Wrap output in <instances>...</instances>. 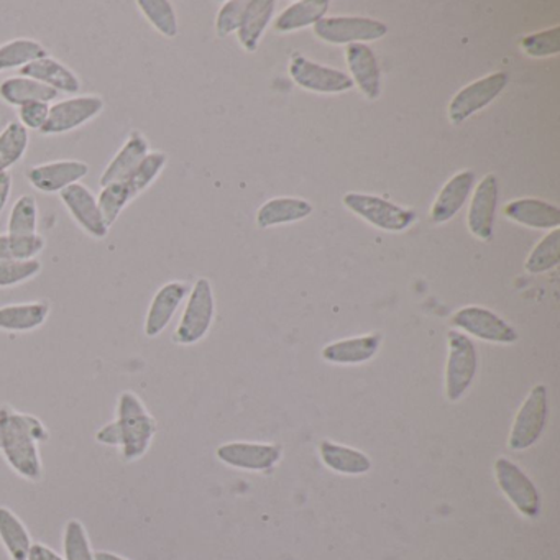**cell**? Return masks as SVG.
Masks as SVG:
<instances>
[{
  "instance_id": "cell-1",
  "label": "cell",
  "mask_w": 560,
  "mask_h": 560,
  "mask_svg": "<svg viewBox=\"0 0 560 560\" xmlns=\"http://www.w3.org/2000/svg\"><path fill=\"white\" fill-rule=\"evenodd\" d=\"M48 439L50 432L40 419L9 406L0 408V452L12 470L25 480L38 481L44 475L38 445Z\"/></svg>"
},
{
  "instance_id": "cell-2",
  "label": "cell",
  "mask_w": 560,
  "mask_h": 560,
  "mask_svg": "<svg viewBox=\"0 0 560 560\" xmlns=\"http://www.w3.org/2000/svg\"><path fill=\"white\" fill-rule=\"evenodd\" d=\"M156 431V419L150 415L139 395L124 392L117 399L116 419L96 432V441L120 448L124 460L130 464L140 460L150 451Z\"/></svg>"
},
{
  "instance_id": "cell-3",
  "label": "cell",
  "mask_w": 560,
  "mask_h": 560,
  "mask_svg": "<svg viewBox=\"0 0 560 560\" xmlns=\"http://www.w3.org/2000/svg\"><path fill=\"white\" fill-rule=\"evenodd\" d=\"M215 301L211 281L199 278L188 294V303L176 326L175 340L178 346H195L208 336L214 320Z\"/></svg>"
},
{
  "instance_id": "cell-4",
  "label": "cell",
  "mask_w": 560,
  "mask_h": 560,
  "mask_svg": "<svg viewBox=\"0 0 560 560\" xmlns=\"http://www.w3.org/2000/svg\"><path fill=\"white\" fill-rule=\"evenodd\" d=\"M448 357L445 366V395L458 401L470 388L477 373L478 357L474 342L464 334L451 330L447 336Z\"/></svg>"
},
{
  "instance_id": "cell-5",
  "label": "cell",
  "mask_w": 560,
  "mask_h": 560,
  "mask_svg": "<svg viewBox=\"0 0 560 560\" xmlns=\"http://www.w3.org/2000/svg\"><path fill=\"white\" fill-rule=\"evenodd\" d=\"M549 416V401H547V388L544 385H536L530 389L527 398L521 405L516 418H514L513 428L510 432L511 451H527L533 447L547 424Z\"/></svg>"
},
{
  "instance_id": "cell-6",
  "label": "cell",
  "mask_w": 560,
  "mask_h": 560,
  "mask_svg": "<svg viewBox=\"0 0 560 560\" xmlns=\"http://www.w3.org/2000/svg\"><path fill=\"white\" fill-rule=\"evenodd\" d=\"M106 103L96 94H77L58 101L50 106L47 126L40 130L42 136H63L86 126L103 113Z\"/></svg>"
},
{
  "instance_id": "cell-7",
  "label": "cell",
  "mask_w": 560,
  "mask_h": 560,
  "mask_svg": "<svg viewBox=\"0 0 560 560\" xmlns=\"http://www.w3.org/2000/svg\"><path fill=\"white\" fill-rule=\"evenodd\" d=\"M343 205L360 218L365 219L369 224L375 225L382 231L402 232L411 228L416 221L415 212L401 208L395 202L378 198V196L347 192L343 196Z\"/></svg>"
},
{
  "instance_id": "cell-8",
  "label": "cell",
  "mask_w": 560,
  "mask_h": 560,
  "mask_svg": "<svg viewBox=\"0 0 560 560\" xmlns=\"http://www.w3.org/2000/svg\"><path fill=\"white\" fill-rule=\"evenodd\" d=\"M494 477L504 497L523 516L534 517L540 513V497L536 485L510 458L500 457L494 462Z\"/></svg>"
},
{
  "instance_id": "cell-9",
  "label": "cell",
  "mask_w": 560,
  "mask_h": 560,
  "mask_svg": "<svg viewBox=\"0 0 560 560\" xmlns=\"http://www.w3.org/2000/svg\"><path fill=\"white\" fill-rule=\"evenodd\" d=\"M313 27L317 38L334 45L365 44L388 34L383 22L369 18H324Z\"/></svg>"
},
{
  "instance_id": "cell-10",
  "label": "cell",
  "mask_w": 560,
  "mask_h": 560,
  "mask_svg": "<svg viewBox=\"0 0 560 560\" xmlns=\"http://www.w3.org/2000/svg\"><path fill=\"white\" fill-rule=\"evenodd\" d=\"M508 84L506 73L488 74L475 83L468 84L464 90L455 94L454 100L448 104V119L452 126H460L468 117L477 114L478 110L490 106Z\"/></svg>"
},
{
  "instance_id": "cell-11",
  "label": "cell",
  "mask_w": 560,
  "mask_h": 560,
  "mask_svg": "<svg viewBox=\"0 0 560 560\" xmlns=\"http://www.w3.org/2000/svg\"><path fill=\"white\" fill-rule=\"evenodd\" d=\"M90 175V165L81 160H57V162L34 165L25 173L32 188L44 195H60L70 186L81 183Z\"/></svg>"
},
{
  "instance_id": "cell-12",
  "label": "cell",
  "mask_w": 560,
  "mask_h": 560,
  "mask_svg": "<svg viewBox=\"0 0 560 560\" xmlns=\"http://www.w3.org/2000/svg\"><path fill=\"white\" fill-rule=\"evenodd\" d=\"M290 77L298 86L313 93L337 94L352 90L353 81L349 74L334 68L314 63L301 55H294L290 63Z\"/></svg>"
},
{
  "instance_id": "cell-13",
  "label": "cell",
  "mask_w": 560,
  "mask_h": 560,
  "mask_svg": "<svg viewBox=\"0 0 560 560\" xmlns=\"http://www.w3.org/2000/svg\"><path fill=\"white\" fill-rule=\"evenodd\" d=\"M452 324L470 336L494 343H513L520 339L516 330L493 311L480 306L462 307L452 317Z\"/></svg>"
},
{
  "instance_id": "cell-14",
  "label": "cell",
  "mask_w": 560,
  "mask_h": 560,
  "mask_svg": "<svg viewBox=\"0 0 560 560\" xmlns=\"http://www.w3.org/2000/svg\"><path fill=\"white\" fill-rule=\"evenodd\" d=\"M61 202L70 212L73 221L86 232L90 237L103 241L109 234V225L104 221L103 212L97 205V196L83 183L70 186L60 192Z\"/></svg>"
},
{
  "instance_id": "cell-15",
  "label": "cell",
  "mask_w": 560,
  "mask_h": 560,
  "mask_svg": "<svg viewBox=\"0 0 560 560\" xmlns=\"http://www.w3.org/2000/svg\"><path fill=\"white\" fill-rule=\"evenodd\" d=\"M189 291L191 290H189L188 283H183V281H168L156 291L149 311H147L145 324H143V332L149 339H155L160 334L165 332L166 327L175 317L176 311L188 298Z\"/></svg>"
},
{
  "instance_id": "cell-16",
  "label": "cell",
  "mask_w": 560,
  "mask_h": 560,
  "mask_svg": "<svg viewBox=\"0 0 560 560\" xmlns=\"http://www.w3.org/2000/svg\"><path fill=\"white\" fill-rule=\"evenodd\" d=\"M219 460L241 470L261 471L273 467L281 458V448L271 444L228 442L215 451Z\"/></svg>"
},
{
  "instance_id": "cell-17",
  "label": "cell",
  "mask_w": 560,
  "mask_h": 560,
  "mask_svg": "<svg viewBox=\"0 0 560 560\" xmlns=\"http://www.w3.org/2000/svg\"><path fill=\"white\" fill-rule=\"evenodd\" d=\"M498 205V179L487 175L471 196L468 209V229L480 241H491L494 229V214Z\"/></svg>"
},
{
  "instance_id": "cell-18",
  "label": "cell",
  "mask_w": 560,
  "mask_h": 560,
  "mask_svg": "<svg viewBox=\"0 0 560 560\" xmlns=\"http://www.w3.org/2000/svg\"><path fill=\"white\" fill-rule=\"evenodd\" d=\"M152 152L145 133L140 130H132L127 137L124 145L117 150L109 165L104 168L100 178L101 188L114 183H124L130 178L133 172L139 168L140 163Z\"/></svg>"
},
{
  "instance_id": "cell-19",
  "label": "cell",
  "mask_w": 560,
  "mask_h": 560,
  "mask_svg": "<svg viewBox=\"0 0 560 560\" xmlns=\"http://www.w3.org/2000/svg\"><path fill=\"white\" fill-rule=\"evenodd\" d=\"M346 58L353 84H357L370 101L378 100L382 93V74L372 48L366 47L365 44L349 45Z\"/></svg>"
},
{
  "instance_id": "cell-20",
  "label": "cell",
  "mask_w": 560,
  "mask_h": 560,
  "mask_svg": "<svg viewBox=\"0 0 560 560\" xmlns=\"http://www.w3.org/2000/svg\"><path fill=\"white\" fill-rule=\"evenodd\" d=\"M22 77L32 78L45 86L51 88L58 94L63 93L68 96H77L81 91V80L67 65L61 63L57 58L48 57L40 58L34 61L28 67L22 68Z\"/></svg>"
},
{
  "instance_id": "cell-21",
  "label": "cell",
  "mask_w": 560,
  "mask_h": 560,
  "mask_svg": "<svg viewBox=\"0 0 560 560\" xmlns=\"http://www.w3.org/2000/svg\"><path fill=\"white\" fill-rule=\"evenodd\" d=\"M474 185L475 173L471 170H464V172L452 176L435 198L434 206L431 209L432 221L435 224H444V222L451 221L460 211L462 206L467 202Z\"/></svg>"
},
{
  "instance_id": "cell-22",
  "label": "cell",
  "mask_w": 560,
  "mask_h": 560,
  "mask_svg": "<svg viewBox=\"0 0 560 560\" xmlns=\"http://www.w3.org/2000/svg\"><path fill=\"white\" fill-rule=\"evenodd\" d=\"M51 306L48 301L8 304L0 307V330L4 332H32L47 323Z\"/></svg>"
},
{
  "instance_id": "cell-23",
  "label": "cell",
  "mask_w": 560,
  "mask_h": 560,
  "mask_svg": "<svg viewBox=\"0 0 560 560\" xmlns=\"http://www.w3.org/2000/svg\"><path fill=\"white\" fill-rule=\"evenodd\" d=\"M380 343H382L380 334L339 340V342L324 347L323 359L330 363H339V365H359V363L369 362L376 355Z\"/></svg>"
},
{
  "instance_id": "cell-24",
  "label": "cell",
  "mask_w": 560,
  "mask_h": 560,
  "mask_svg": "<svg viewBox=\"0 0 560 560\" xmlns=\"http://www.w3.org/2000/svg\"><path fill=\"white\" fill-rule=\"evenodd\" d=\"M504 214L517 224L530 229H559L560 211L540 199L524 198L504 206Z\"/></svg>"
},
{
  "instance_id": "cell-25",
  "label": "cell",
  "mask_w": 560,
  "mask_h": 560,
  "mask_svg": "<svg viewBox=\"0 0 560 560\" xmlns=\"http://www.w3.org/2000/svg\"><path fill=\"white\" fill-rule=\"evenodd\" d=\"M58 100L57 91L28 77H12L0 83V101L12 107H22L31 103H48Z\"/></svg>"
},
{
  "instance_id": "cell-26",
  "label": "cell",
  "mask_w": 560,
  "mask_h": 560,
  "mask_svg": "<svg viewBox=\"0 0 560 560\" xmlns=\"http://www.w3.org/2000/svg\"><path fill=\"white\" fill-rule=\"evenodd\" d=\"M273 0H248L244 19L237 31L238 42L247 51H255L273 15Z\"/></svg>"
},
{
  "instance_id": "cell-27",
  "label": "cell",
  "mask_w": 560,
  "mask_h": 560,
  "mask_svg": "<svg viewBox=\"0 0 560 560\" xmlns=\"http://www.w3.org/2000/svg\"><path fill=\"white\" fill-rule=\"evenodd\" d=\"M319 454L324 465L337 474L363 475L372 468L369 455L357 451V448L336 444V442H320Z\"/></svg>"
},
{
  "instance_id": "cell-28",
  "label": "cell",
  "mask_w": 560,
  "mask_h": 560,
  "mask_svg": "<svg viewBox=\"0 0 560 560\" xmlns=\"http://www.w3.org/2000/svg\"><path fill=\"white\" fill-rule=\"evenodd\" d=\"M313 212V206L304 199L277 198L261 206L257 214L258 228L267 229L273 225L290 224L301 221Z\"/></svg>"
},
{
  "instance_id": "cell-29",
  "label": "cell",
  "mask_w": 560,
  "mask_h": 560,
  "mask_svg": "<svg viewBox=\"0 0 560 560\" xmlns=\"http://www.w3.org/2000/svg\"><path fill=\"white\" fill-rule=\"evenodd\" d=\"M0 542L12 560H27L34 544L21 517L5 506H0Z\"/></svg>"
},
{
  "instance_id": "cell-30",
  "label": "cell",
  "mask_w": 560,
  "mask_h": 560,
  "mask_svg": "<svg viewBox=\"0 0 560 560\" xmlns=\"http://www.w3.org/2000/svg\"><path fill=\"white\" fill-rule=\"evenodd\" d=\"M329 11V0H300L278 15L277 32H294L316 25Z\"/></svg>"
},
{
  "instance_id": "cell-31",
  "label": "cell",
  "mask_w": 560,
  "mask_h": 560,
  "mask_svg": "<svg viewBox=\"0 0 560 560\" xmlns=\"http://www.w3.org/2000/svg\"><path fill=\"white\" fill-rule=\"evenodd\" d=\"M45 57H48V51L40 42L34 38H15L0 45V71L22 70Z\"/></svg>"
},
{
  "instance_id": "cell-32",
  "label": "cell",
  "mask_w": 560,
  "mask_h": 560,
  "mask_svg": "<svg viewBox=\"0 0 560 560\" xmlns=\"http://www.w3.org/2000/svg\"><path fill=\"white\" fill-rule=\"evenodd\" d=\"M31 145V136L24 126L12 120L0 132V173H9L12 166L22 162Z\"/></svg>"
},
{
  "instance_id": "cell-33",
  "label": "cell",
  "mask_w": 560,
  "mask_h": 560,
  "mask_svg": "<svg viewBox=\"0 0 560 560\" xmlns=\"http://www.w3.org/2000/svg\"><path fill=\"white\" fill-rule=\"evenodd\" d=\"M137 8L150 25L166 38H175L179 32L175 5L168 0H139Z\"/></svg>"
},
{
  "instance_id": "cell-34",
  "label": "cell",
  "mask_w": 560,
  "mask_h": 560,
  "mask_svg": "<svg viewBox=\"0 0 560 560\" xmlns=\"http://www.w3.org/2000/svg\"><path fill=\"white\" fill-rule=\"evenodd\" d=\"M8 234L14 237L38 234V202L34 195L21 196L12 206Z\"/></svg>"
},
{
  "instance_id": "cell-35",
  "label": "cell",
  "mask_w": 560,
  "mask_h": 560,
  "mask_svg": "<svg viewBox=\"0 0 560 560\" xmlns=\"http://www.w3.org/2000/svg\"><path fill=\"white\" fill-rule=\"evenodd\" d=\"M166 163H168V155L165 152H150L145 156V160L140 163L139 168L130 175L127 182H124L132 199L139 198L142 192H145L156 182V178L165 170Z\"/></svg>"
},
{
  "instance_id": "cell-36",
  "label": "cell",
  "mask_w": 560,
  "mask_h": 560,
  "mask_svg": "<svg viewBox=\"0 0 560 560\" xmlns=\"http://www.w3.org/2000/svg\"><path fill=\"white\" fill-rule=\"evenodd\" d=\"M45 237L42 234L14 237L0 234V260H34L44 252Z\"/></svg>"
},
{
  "instance_id": "cell-37",
  "label": "cell",
  "mask_w": 560,
  "mask_h": 560,
  "mask_svg": "<svg viewBox=\"0 0 560 560\" xmlns=\"http://www.w3.org/2000/svg\"><path fill=\"white\" fill-rule=\"evenodd\" d=\"M560 261V231L552 229V232L546 235L539 244L536 245L529 257H527V273H544V271L552 270Z\"/></svg>"
},
{
  "instance_id": "cell-38",
  "label": "cell",
  "mask_w": 560,
  "mask_h": 560,
  "mask_svg": "<svg viewBox=\"0 0 560 560\" xmlns=\"http://www.w3.org/2000/svg\"><path fill=\"white\" fill-rule=\"evenodd\" d=\"M132 201V196H130L129 189L126 188L124 183L104 186V188H101L100 196H97V205H100L104 221L109 228L116 224L124 209Z\"/></svg>"
},
{
  "instance_id": "cell-39",
  "label": "cell",
  "mask_w": 560,
  "mask_h": 560,
  "mask_svg": "<svg viewBox=\"0 0 560 560\" xmlns=\"http://www.w3.org/2000/svg\"><path fill=\"white\" fill-rule=\"evenodd\" d=\"M63 559L94 560V550L81 521L70 520L65 526Z\"/></svg>"
},
{
  "instance_id": "cell-40",
  "label": "cell",
  "mask_w": 560,
  "mask_h": 560,
  "mask_svg": "<svg viewBox=\"0 0 560 560\" xmlns=\"http://www.w3.org/2000/svg\"><path fill=\"white\" fill-rule=\"evenodd\" d=\"M42 261L34 260H0V288L19 287L25 281L34 280L42 273Z\"/></svg>"
},
{
  "instance_id": "cell-41",
  "label": "cell",
  "mask_w": 560,
  "mask_h": 560,
  "mask_svg": "<svg viewBox=\"0 0 560 560\" xmlns=\"http://www.w3.org/2000/svg\"><path fill=\"white\" fill-rule=\"evenodd\" d=\"M521 47L533 58L553 57L560 51V27L549 28V31L537 32V34L527 35L521 42Z\"/></svg>"
},
{
  "instance_id": "cell-42",
  "label": "cell",
  "mask_w": 560,
  "mask_h": 560,
  "mask_svg": "<svg viewBox=\"0 0 560 560\" xmlns=\"http://www.w3.org/2000/svg\"><path fill=\"white\" fill-rule=\"evenodd\" d=\"M248 0H229L222 5L215 19V32L219 37H228L232 32H237L244 19Z\"/></svg>"
},
{
  "instance_id": "cell-43",
  "label": "cell",
  "mask_w": 560,
  "mask_h": 560,
  "mask_svg": "<svg viewBox=\"0 0 560 560\" xmlns=\"http://www.w3.org/2000/svg\"><path fill=\"white\" fill-rule=\"evenodd\" d=\"M50 106L48 103H31L25 106L19 107V120L21 126L31 132V130H37L40 132L48 122V116H50Z\"/></svg>"
},
{
  "instance_id": "cell-44",
  "label": "cell",
  "mask_w": 560,
  "mask_h": 560,
  "mask_svg": "<svg viewBox=\"0 0 560 560\" xmlns=\"http://www.w3.org/2000/svg\"><path fill=\"white\" fill-rule=\"evenodd\" d=\"M27 560H65L60 553L55 552L50 547L45 544L35 542L32 544L31 552H28Z\"/></svg>"
},
{
  "instance_id": "cell-45",
  "label": "cell",
  "mask_w": 560,
  "mask_h": 560,
  "mask_svg": "<svg viewBox=\"0 0 560 560\" xmlns=\"http://www.w3.org/2000/svg\"><path fill=\"white\" fill-rule=\"evenodd\" d=\"M12 185H14V179H12L11 173H0V214L4 212L5 206L11 199Z\"/></svg>"
},
{
  "instance_id": "cell-46",
  "label": "cell",
  "mask_w": 560,
  "mask_h": 560,
  "mask_svg": "<svg viewBox=\"0 0 560 560\" xmlns=\"http://www.w3.org/2000/svg\"><path fill=\"white\" fill-rule=\"evenodd\" d=\"M94 560H129L126 557L117 556V553L109 552V550H97L94 552Z\"/></svg>"
}]
</instances>
